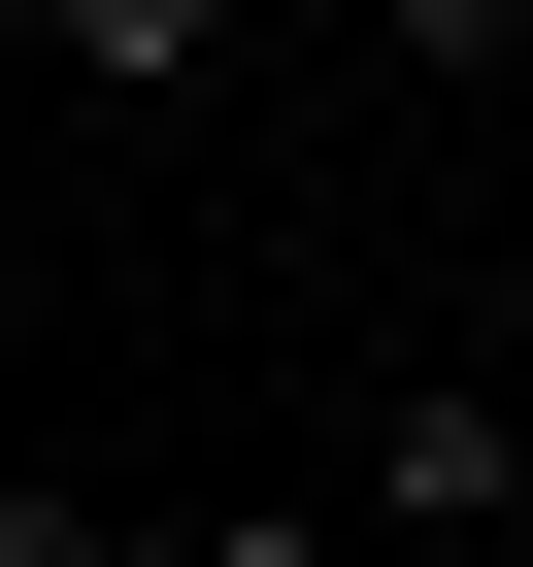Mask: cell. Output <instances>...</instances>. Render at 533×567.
<instances>
[{
  "label": "cell",
  "mask_w": 533,
  "mask_h": 567,
  "mask_svg": "<svg viewBox=\"0 0 533 567\" xmlns=\"http://www.w3.org/2000/svg\"><path fill=\"white\" fill-rule=\"evenodd\" d=\"M334 534H533V401H500V368H400V401L334 434Z\"/></svg>",
  "instance_id": "cell-1"
},
{
  "label": "cell",
  "mask_w": 533,
  "mask_h": 567,
  "mask_svg": "<svg viewBox=\"0 0 533 567\" xmlns=\"http://www.w3.org/2000/svg\"><path fill=\"white\" fill-rule=\"evenodd\" d=\"M34 68H67V101H200V68H233V0H34Z\"/></svg>",
  "instance_id": "cell-2"
},
{
  "label": "cell",
  "mask_w": 533,
  "mask_h": 567,
  "mask_svg": "<svg viewBox=\"0 0 533 567\" xmlns=\"http://www.w3.org/2000/svg\"><path fill=\"white\" fill-rule=\"evenodd\" d=\"M367 68H400V101H500V68H533V0H367Z\"/></svg>",
  "instance_id": "cell-3"
},
{
  "label": "cell",
  "mask_w": 533,
  "mask_h": 567,
  "mask_svg": "<svg viewBox=\"0 0 533 567\" xmlns=\"http://www.w3.org/2000/svg\"><path fill=\"white\" fill-rule=\"evenodd\" d=\"M0 68H34V0H0Z\"/></svg>",
  "instance_id": "cell-4"
}]
</instances>
